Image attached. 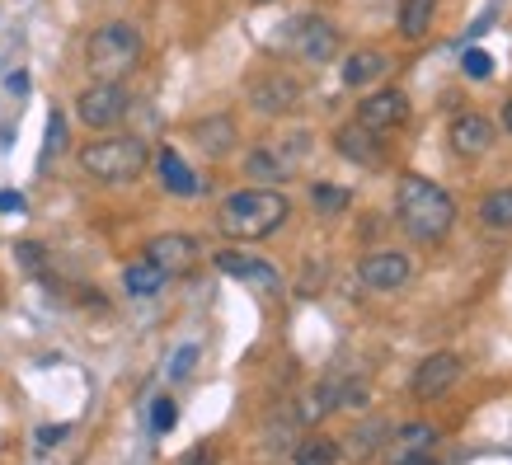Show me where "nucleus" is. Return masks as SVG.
Instances as JSON below:
<instances>
[{
	"label": "nucleus",
	"mask_w": 512,
	"mask_h": 465,
	"mask_svg": "<svg viewBox=\"0 0 512 465\" xmlns=\"http://www.w3.org/2000/svg\"><path fill=\"white\" fill-rule=\"evenodd\" d=\"M292 217V198L282 193V188H235L231 198H221L217 207V231L226 240H268V235H278Z\"/></svg>",
	"instance_id": "1"
},
{
	"label": "nucleus",
	"mask_w": 512,
	"mask_h": 465,
	"mask_svg": "<svg viewBox=\"0 0 512 465\" xmlns=\"http://www.w3.org/2000/svg\"><path fill=\"white\" fill-rule=\"evenodd\" d=\"M409 278H414V264L400 249H372L357 259V282L367 292H400V287H409Z\"/></svg>",
	"instance_id": "9"
},
{
	"label": "nucleus",
	"mask_w": 512,
	"mask_h": 465,
	"mask_svg": "<svg viewBox=\"0 0 512 465\" xmlns=\"http://www.w3.org/2000/svg\"><path fill=\"white\" fill-rule=\"evenodd\" d=\"M193 362H198V348H193V343H188V348H179V357H174L170 376H174V381H184V376L193 372Z\"/></svg>",
	"instance_id": "30"
},
{
	"label": "nucleus",
	"mask_w": 512,
	"mask_h": 465,
	"mask_svg": "<svg viewBox=\"0 0 512 465\" xmlns=\"http://www.w3.org/2000/svg\"><path fill=\"white\" fill-rule=\"evenodd\" d=\"M188 137H193V146L207 160H226L240 146V127H235L231 113H212V118H198V123L188 127Z\"/></svg>",
	"instance_id": "15"
},
{
	"label": "nucleus",
	"mask_w": 512,
	"mask_h": 465,
	"mask_svg": "<svg viewBox=\"0 0 512 465\" xmlns=\"http://www.w3.org/2000/svg\"><path fill=\"white\" fill-rule=\"evenodd\" d=\"M174 423H179V404H174L170 395H156V400H151V428H156V433H170Z\"/></svg>",
	"instance_id": "26"
},
{
	"label": "nucleus",
	"mask_w": 512,
	"mask_h": 465,
	"mask_svg": "<svg viewBox=\"0 0 512 465\" xmlns=\"http://www.w3.org/2000/svg\"><path fill=\"white\" fill-rule=\"evenodd\" d=\"M503 127H508V132H512V99H508V104H503Z\"/></svg>",
	"instance_id": "35"
},
{
	"label": "nucleus",
	"mask_w": 512,
	"mask_h": 465,
	"mask_svg": "<svg viewBox=\"0 0 512 465\" xmlns=\"http://www.w3.org/2000/svg\"><path fill=\"white\" fill-rule=\"evenodd\" d=\"M447 137H451V151L456 155H484V151H494L498 132L484 113H456L447 127Z\"/></svg>",
	"instance_id": "16"
},
{
	"label": "nucleus",
	"mask_w": 512,
	"mask_h": 465,
	"mask_svg": "<svg viewBox=\"0 0 512 465\" xmlns=\"http://www.w3.org/2000/svg\"><path fill=\"white\" fill-rule=\"evenodd\" d=\"M386 71H390V57L381 52V47H357V52L343 57L339 80L348 85V90H367V85H376Z\"/></svg>",
	"instance_id": "18"
},
{
	"label": "nucleus",
	"mask_w": 512,
	"mask_h": 465,
	"mask_svg": "<svg viewBox=\"0 0 512 465\" xmlns=\"http://www.w3.org/2000/svg\"><path fill=\"white\" fill-rule=\"evenodd\" d=\"M76 160H80V170L90 174V179H99V184H132L151 165V146L137 132H113V137L85 141Z\"/></svg>",
	"instance_id": "3"
},
{
	"label": "nucleus",
	"mask_w": 512,
	"mask_h": 465,
	"mask_svg": "<svg viewBox=\"0 0 512 465\" xmlns=\"http://www.w3.org/2000/svg\"><path fill=\"white\" fill-rule=\"evenodd\" d=\"M146 259L160 264L170 278H179V273H188V268L202 259V245L193 240V235H184V231H165V235H156V240L146 245Z\"/></svg>",
	"instance_id": "14"
},
{
	"label": "nucleus",
	"mask_w": 512,
	"mask_h": 465,
	"mask_svg": "<svg viewBox=\"0 0 512 465\" xmlns=\"http://www.w3.org/2000/svg\"><path fill=\"white\" fill-rule=\"evenodd\" d=\"M15 254H19V264L29 268V273H43V264H47V249L38 245V240H19V245H15Z\"/></svg>",
	"instance_id": "28"
},
{
	"label": "nucleus",
	"mask_w": 512,
	"mask_h": 465,
	"mask_svg": "<svg viewBox=\"0 0 512 465\" xmlns=\"http://www.w3.org/2000/svg\"><path fill=\"white\" fill-rule=\"evenodd\" d=\"M461 71H466V76H475V80H489V76H494V57L475 47V52H466V62H461Z\"/></svg>",
	"instance_id": "29"
},
{
	"label": "nucleus",
	"mask_w": 512,
	"mask_h": 465,
	"mask_svg": "<svg viewBox=\"0 0 512 465\" xmlns=\"http://www.w3.org/2000/svg\"><path fill=\"white\" fill-rule=\"evenodd\" d=\"M179 465H212V451H207V447L188 451V456H184V461H179Z\"/></svg>",
	"instance_id": "33"
},
{
	"label": "nucleus",
	"mask_w": 512,
	"mask_h": 465,
	"mask_svg": "<svg viewBox=\"0 0 512 465\" xmlns=\"http://www.w3.org/2000/svg\"><path fill=\"white\" fill-rule=\"evenodd\" d=\"M156 174H160V188H165V193H174V198H198L202 188H207L198 179V170H193V165H188L174 146H165V151L156 155Z\"/></svg>",
	"instance_id": "17"
},
{
	"label": "nucleus",
	"mask_w": 512,
	"mask_h": 465,
	"mask_svg": "<svg viewBox=\"0 0 512 465\" xmlns=\"http://www.w3.org/2000/svg\"><path fill=\"white\" fill-rule=\"evenodd\" d=\"M480 221L489 231H512V188H494L480 202Z\"/></svg>",
	"instance_id": "21"
},
{
	"label": "nucleus",
	"mask_w": 512,
	"mask_h": 465,
	"mask_svg": "<svg viewBox=\"0 0 512 465\" xmlns=\"http://www.w3.org/2000/svg\"><path fill=\"white\" fill-rule=\"evenodd\" d=\"M353 123H362V127H372V132H395V127H404L409 123V99H404L400 90H376V94H367L362 104H357V118Z\"/></svg>",
	"instance_id": "12"
},
{
	"label": "nucleus",
	"mask_w": 512,
	"mask_h": 465,
	"mask_svg": "<svg viewBox=\"0 0 512 465\" xmlns=\"http://www.w3.org/2000/svg\"><path fill=\"white\" fill-rule=\"evenodd\" d=\"M245 99L254 113H268V118H282V113L301 109V80L287 76V71H259L249 76Z\"/></svg>",
	"instance_id": "8"
},
{
	"label": "nucleus",
	"mask_w": 512,
	"mask_h": 465,
	"mask_svg": "<svg viewBox=\"0 0 512 465\" xmlns=\"http://www.w3.org/2000/svg\"><path fill=\"white\" fill-rule=\"evenodd\" d=\"M334 151H339L343 160L362 165V170H381V165H386V141H381V132H372V127H362V123H343L339 132H334Z\"/></svg>",
	"instance_id": "11"
},
{
	"label": "nucleus",
	"mask_w": 512,
	"mask_h": 465,
	"mask_svg": "<svg viewBox=\"0 0 512 465\" xmlns=\"http://www.w3.org/2000/svg\"><path fill=\"white\" fill-rule=\"evenodd\" d=\"M287 52H292L296 62L306 66H329L339 57V29H334V19L325 15H301L287 24Z\"/></svg>",
	"instance_id": "7"
},
{
	"label": "nucleus",
	"mask_w": 512,
	"mask_h": 465,
	"mask_svg": "<svg viewBox=\"0 0 512 465\" xmlns=\"http://www.w3.org/2000/svg\"><path fill=\"white\" fill-rule=\"evenodd\" d=\"M66 151V118L57 109L47 113V146H43V165L52 160V155H62Z\"/></svg>",
	"instance_id": "25"
},
{
	"label": "nucleus",
	"mask_w": 512,
	"mask_h": 465,
	"mask_svg": "<svg viewBox=\"0 0 512 465\" xmlns=\"http://www.w3.org/2000/svg\"><path fill=\"white\" fill-rule=\"evenodd\" d=\"M390 433V423H362V428H357L353 437H348V456H357V461H367V456H372L376 447H381V437Z\"/></svg>",
	"instance_id": "24"
},
{
	"label": "nucleus",
	"mask_w": 512,
	"mask_h": 465,
	"mask_svg": "<svg viewBox=\"0 0 512 465\" xmlns=\"http://www.w3.org/2000/svg\"><path fill=\"white\" fill-rule=\"evenodd\" d=\"M306 155H311V132H292V137H282V141L254 146L245 155V174L249 179H264V184H282V179H292Z\"/></svg>",
	"instance_id": "5"
},
{
	"label": "nucleus",
	"mask_w": 512,
	"mask_h": 465,
	"mask_svg": "<svg viewBox=\"0 0 512 465\" xmlns=\"http://www.w3.org/2000/svg\"><path fill=\"white\" fill-rule=\"evenodd\" d=\"M311 202H315L320 217H343L348 202H353V193H348V188H334V184H311Z\"/></svg>",
	"instance_id": "23"
},
{
	"label": "nucleus",
	"mask_w": 512,
	"mask_h": 465,
	"mask_svg": "<svg viewBox=\"0 0 512 465\" xmlns=\"http://www.w3.org/2000/svg\"><path fill=\"white\" fill-rule=\"evenodd\" d=\"M400 442L409 451H428L437 442V428H428V423H404V428H400Z\"/></svg>",
	"instance_id": "27"
},
{
	"label": "nucleus",
	"mask_w": 512,
	"mask_h": 465,
	"mask_svg": "<svg viewBox=\"0 0 512 465\" xmlns=\"http://www.w3.org/2000/svg\"><path fill=\"white\" fill-rule=\"evenodd\" d=\"M437 0H400V38L404 43H423L433 29Z\"/></svg>",
	"instance_id": "20"
},
{
	"label": "nucleus",
	"mask_w": 512,
	"mask_h": 465,
	"mask_svg": "<svg viewBox=\"0 0 512 465\" xmlns=\"http://www.w3.org/2000/svg\"><path fill=\"white\" fill-rule=\"evenodd\" d=\"M339 442H334V437H306V442H301V447H296V465H339Z\"/></svg>",
	"instance_id": "22"
},
{
	"label": "nucleus",
	"mask_w": 512,
	"mask_h": 465,
	"mask_svg": "<svg viewBox=\"0 0 512 465\" xmlns=\"http://www.w3.org/2000/svg\"><path fill=\"white\" fill-rule=\"evenodd\" d=\"M254 5H268V0H254Z\"/></svg>",
	"instance_id": "36"
},
{
	"label": "nucleus",
	"mask_w": 512,
	"mask_h": 465,
	"mask_svg": "<svg viewBox=\"0 0 512 465\" xmlns=\"http://www.w3.org/2000/svg\"><path fill=\"white\" fill-rule=\"evenodd\" d=\"M212 264H217V273H226V278L245 282V287H259V292H282V273L268 259H259V254H240V249H217L212 254Z\"/></svg>",
	"instance_id": "10"
},
{
	"label": "nucleus",
	"mask_w": 512,
	"mask_h": 465,
	"mask_svg": "<svg viewBox=\"0 0 512 465\" xmlns=\"http://www.w3.org/2000/svg\"><path fill=\"white\" fill-rule=\"evenodd\" d=\"M132 109V94L123 90V80H94L76 94V118L90 132H113Z\"/></svg>",
	"instance_id": "6"
},
{
	"label": "nucleus",
	"mask_w": 512,
	"mask_h": 465,
	"mask_svg": "<svg viewBox=\"0 0 512 465\" xmlns=\"http://www.w3.org/2000/svg\"><path fill=\"white\" fill-rule=\"evenodd\" d=\"M461 357L456 353H433V357H423L419 367H414V395L419 400H442L456 381H461Z\"/></svg>",
	"instance_id": "13"
},
{
	"label": "nucleus",
	"mask_w": 512,
	"mask_h": 465,
	"mask_svg": "<svg viewBox=\"0 0 512 465\" xmlns=\"http://www.w3.org/2000/svg\"><path fill=\"white\" fill-rule=\"evenodd\" d=\"M141 29L132 19H109V24H99L90 33V43H85V66H90L94 80H123L132 76L141 66Z\"/></svg>",
	"instance_id": "4"
},
{
	"label": "nucleus",
	"mask_w": 512,
	"mask_h": 465,
	"mask_svg": "<svg viewBox=\"0 0 512 465\" xmlns=\"http://www.w3.org/2000/svg\"><path fill=\"white\" fill-rule=\"evenodd\" d=\"M395 212H400V226L409 240L419 245H437L447 240L451 226H456V202L442 184L423 179V174H404L400 188H395Z\"/></svg>",
	"instance_id": "2"
},
{
	"label": "nucleus",
	"mask_w": 512,
	"mask_h": 465,
	"mask_svg": "<svg viewBox=\"0 0 512 465\" xmlns=\"http://www.w3.org/2000/svg\"><path fill=\"white\" fill-rule=\"evenodd\" d=\"M395 465H437L428 451H404V456H395Z\"/></svg>",
	"instance_id": "32"
},
{
	"label": "nucleus",
	"mask_w": 512,
	"mask_h": 465,
	"mask_svg": "<svg viewBox=\"0 0 512 465\" xmlns=\"http://www.w3.org/2000/svg\"><path fill=\"white\" fill-rule=\"evenodd\" d=\"M165 282H170V273H165L160 264H151V259H132V264L123 268V292L137 296V301L160 296V292H165Z\"/></svg>",
	"instance_id": "19"
},
{
	"label": "nucleus",
	"mask_w": 512,
	"mask_h": 465,
	"mask_svg": "<svg viewBox=\"0 0 512 465\" xmlns=\"http://www.w3.org/2000/svg\"><path fill=\"white\" fill-rule=\"evenodd\" d=\"M15 207H24V198H19V193H0V212H15Z\"/></svg>",
	"instance_id": "34"
},
{
	"label": "nucleus",
	"mask_w": 512,
	"mask_h": 465,
	"mask_svg": "<svg viewBox=\"0 0 512 465\" xmlns=\"http://www.w3.org/2000/svg\"><path fill=\"white\" fill-rule=\"evenodd\" d=\"M66 433H71V423H57V428H38V447H57Z\"/></svg>",
	"instance_id": "31"
}]
</instances>
